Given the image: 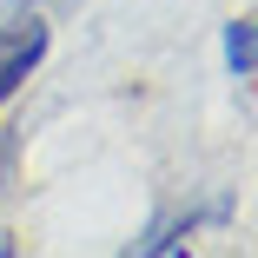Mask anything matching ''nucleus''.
Instances as JSON below:
<instances>
[{
  "mask_svg": "<svg viewBox=\"0 0 258 258\" xmlns=\"http://www.w3.org/2000/svg\"><path fill=\"white\" fill-rule=\"evenodd\" d=\"M225 73H232V80H251V73H258V20H251V14L225 20Z\"/></svg>",
  "mask_w": 258,
  "mask_h": 258,
  "instance_id": "obj_2",
  "label": "nucleus"
},
{
  "mask_svg": "<svg viewBox=\"0 0 258 258\" xmlns=\"http://www.w3.org/2000/svg\"><path fill=\"white\" fill-rule=\"evenodd\" d=\"M192 232H199V212H185V219H172V225H159V232H152V238H146L139 251H146V258H166V251H179V245H185Z\"/></svg>",
  "mask_w": 258,
  "mask_h": 258,
  "instance_id": "obj_3",
  "label": "nucleus"
},
{
  "mask_svg": "<svg viewBox=\"0 0 258 258\" xmlns=\"http://www.w3.org/2000/svg\"><path fill=\"white\" fill-rule=\"evenodd\" d=\"M46 40H53V33H46L40 14H20V20L0 27V106H7V99L33 80V67L46 60Z\"/></svg>",
  "mask_w": 258,
  "mask_h": 258,
  "instance_id": "obj_1",
  "label": "nucleus"
}]
</instances>
